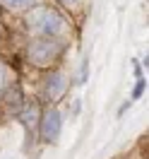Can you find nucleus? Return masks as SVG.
I'll return each instance as SVG.
<instances>
[{"label":"nucleus","instance_id":"1","mask_svg":"<svg viewBox=\"0 0 149 159\" xmlns=\"http://www.w3.org/2000/svg\"><path fill=\"white\" fill-rule=\"evenodd\" d=\"M27 24H29L34 31L48 34V36H50V34H58V31L63 29V17H60L58 12L41 7V10H36V12H31V15H29Z\"/></svg>","mask_w":149,"mask_h":159},{"label":"nucleus","instance_id":"2","mask_svg":"<svg viewBox=\"0 0 149 159\" xmlns=\"http://www.w3.org/2000/svg\"><path fill=\"white\" fill-rule=\"evenodd\" d=\"M58 53H60V43H55L50 39H39L29 46V58L39 65H48L50 60L58 58Z\"/></svg>","mask_w":149,"mask_h":159},{"label":"nucleus","instance_id":"3","mask_svg":"<svg viewBox=\"0 0 149 159\" xmlns=\"http://www.w3.org/2000/svg\"><path fill=\"white\" fill-rule=\"evenodd\" d=\"M60 135V111L48 109L41 118V138L46 142H55Z\"/></svg>","mask_w":149,"mask_h":159},{"label":"nucleus","instance_id":"4","mask_svg":"<svg viewBox=\"0 0 149 159\" xmlns=\"http://www.w3.org/2000/svg\"><path fill=\"white\" fill-rule=\"evenodd\" d=\"M65 89V77L60 72H50L48 80H46V97L48 99H58Z\"/></svg>","mask_w":149,"mask_h":159},{"label":"nucleus","instance_id":"5","mask_svg":"<svg viewBox=\"0 0 149 159\" xmlns=\"http://www.w3.org/2000/svg\"><path fill=\"white\" fill-rule=\"evenodd\" d=\"M5 7H10V10H27V7H31L36 0H0Z\"/></svg>","mask_w":149,"mask_h":159},{"label":"nucleus","instance_id":"6","mask_svg":"<svg viewBox=\"0 0 149 159\" xmlns=\"http://www.w3.org/2000/svg\"><path fill=\"white\" fill-rule=\"evenodd\" d=\"M142 92H144V80L137 77V84H135V92H132V97L137 99V97H142Z\"/></svg>","mask_w":149,"mask_h":159},{"label":"nucleus","instance_id":"7","mask_svg":"<svg viewBox=\"0 0 149 159\" xmlns=\"http://www.w3.org/2000/svg\"><path fill=\"white\" fill-rule=\"evenodd\" d=\"M34 118H36V111H34V109H31V111H27V113L22 116V120H24L27 125H34Z\"/></svg>","mask_w":149,"mask_h":159},{"label":"nucleus","instance_id":"8","mask_svg":"<svg viewBox=\"0 0 149 159\" xmlns=\"http://www.w3.org/2000/svg\"><path fill=\"white\" fill-rule=\"evenodd\" d=\"M2 84H5V68L0 65V89H2Z\"/></svg>","mask_w":149,"mask_h":159},{"label":"nucleus","instance_id":"9","mask_svg":"<svg viewBox=\"0 0 149 159\" xmlns=\"http://www.w3.org/2000/svg\"><path fill=\"white\" fill-rule=\"evenodd\" d=\"M63 2H65V5H75L77 0H63Z\"/></svg>","mask_w":149,"mask_h":159}]
</instances>
